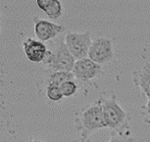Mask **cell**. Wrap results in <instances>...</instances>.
<instances>
[{"instance_id": "3957f363", "label": "cell", "mask_w": 150, "mask_h": 142, "mask_svg": "<svg viewBox=\"0 0 150 142\" xmlns=\"http://www.w3.org/2000/svg\"><path fill=\"white\" fill-rule=\"evenodd\" d=\"M98 101L102 106L107 129L117 130V132H122V129H127L128 126L127 113L118 104L114 95L101 96Z\"/></svg>"}, {"instance_id": "9a60e30c", "label": "cell", "mask_w": 150, "mask_h": 142, "mask_svg": "<svg viewBox=\"0 0 150 142\" xmlns=\"http://www.w3.org/2000/svg\"><path fill=\"white\" fill-rule=\"evenodd\" d=\"M143 117L145 119L146 123L150 124V97L148 98V101H147V103L145 106L143 107Z\"/></svg>"}, {"instance_id": "30bf717a", "label": "cell", "mask_w": 150, "mask_h": 142, "mask_svg": "<svg viewBox=\"0 0 150 142\" xmlns=\"http://www.w3.org/2000/svg\"><path fill=\"white\" fill-rule=\"evenodd\" d=\"M134 83L147 97H150V67L146 66L138 71L135 75Z\"/></svg>"}, {"instance_id": "ba28073f", "label": "cell", "mask_w": 150, "mask_h": 142, "mask_svg": "<svg viewBox=\"0 0 150 142\" xmlns=\"http://www.w3.org/2000/svg\"><path fill=\"white\" fill-rule=\"evenodd\" d=\"M23 46H24L25 54L30 61L35 63H41L44 60L47 49L42 41L29 37L24 41Z\"/></svg>"}, {"instance_id": "8fae6325", "label": "cell", "mask_w": 150, "mask_h": 142, "mask_svg": "<svg viewBox=\"0 0 150 142\" xmlns=\"http://www.w3.org/2000/svg\"><path fill=\"white\" fill-rule=\"evenodd\" d=\"M75 76L72 72H55L50 73L48 78V84H54L57 86H61L65 82L74 81Z\"/></svg>"}, {"instance_id": "5b68a950", "label": "cell", "mask_w": 150, "mask_h": 142, "mask_svg": "<svg viewBox=\"0 0 150 142\" xmlns=\"http://www.w3.org/2000/svg\"><path fill=\"white\" fill-rule=\"evenodd\" d=\"M113 44L110 39L99 37L91 42L88 51V58L96 64L103 65L108 63L113 59Z\"/></svg>"}, {"instance_id": "7a4b0ae2", "label": "cell", "mask_w": 150, "mask_h": 142, "mask_svg": "<svg viewBox=\"0 0 150 142\" xmlns=\"http://www.w3.org/2000/svg\"><path fill=\"white\" fill-rule=\"evenodd\" d=\"M42 65L47 67L50 73L55 72H73L75 67V57L68 49L65 41L59 40L55 51L47 50Z\"/></svg>"}, {"instance_id": "277c9868", "label": "cell", "mask_w": 150, "mask_h": 142, "mask_svg": "<svg viewBox=\"0 0 150 142\" xmlns=\"http://www.w3.org/2000/svg\"><path fill=\"white\" fill-rule=\"evenodd\" d=\"M91 42L89 32H68L65 37L68 49L77 61L88 57Z\"/></svg>"}, {"instance_id": "5bb4252c", "label": "cell", "mask_w": 150, "mask_h": 142, "mask_svg": "<svg viewBox=\"0 0 150 142\" xmlns=\"http://www.w3.org/2000/svg\"><path fill=\"white\" fill-rule=\"evenodd\" d=\"M134 138L131 137L128 133L124 132H116L114 133L108 142H134Z\"/></svg>"}, {"instance_id": "7c38bea8", "label": "cell", "mask_w": 150, "mask_h": 142, "mask_svg": "<svg viewBox=\"0 0 150 142\" xmlns=\"http://www.w3.org/2000/svg\"><path fill=\"white\" fill-rule=\"evenodd\" d=\"M46 95L47 97L52 101H59L63 97V93H62L61 87L57 86L54 84H48L46 88Z\"/></svg>"}, {"instance_id": "2e32d148", "label": "cell", "mask_w": 150, "mask_h": 142, "mask_svg": "<svg viewBox=\"0 0 150 142\" xmlns=\"http://www.w3.org/2000/svg\"><path fill=\"white\" fill-rule=\"evenodd\" d=\"M29 142H41V141H38V140H32V141H29Z\"/></svg>"}, {"instance_id": "8992f818", "label": "cell", "mask_w": 150, "mask_h": 142, "mask_svg": "<svg viewBox=\"0 0 150 142\" xmlns=\"http://www.w3.org/2000/svg\"><path fill=\"white\" fill-rule=\"evenodd\" d=\"M101 72H102V69L100 65L96 64L89 58H86L76 62L72 73L75 76V78L87 81L89 79L96 78Z\"/></svg>"}, {"instance_id": "9c48e42d", "label": "cell", "mask_w": 150, "mask_h": 142, "mask_svg": "<svg viewBox=\"0 0 150 142\" xmlns=\"http://www.w3.org/2000/svg\"><path fill=\"white\" fill-rule=\"evenodd\" d=\"M38 6L51 19H58L62 15L61 3L57 0H38Z\"/></svg>"}, {"instance_id": "52a82bcc", "label": "cell", "mask_w": 150, "mask_h": 142, "mask_svg": "<svg viewBox=\"0 0 150 142\" xmlns=\"http://www.w3.org/2000/svg\"><path fill=\"white\" fill-rule=\"evenodd\" d=\"M35 32L39 41H47L49 39L54 38L64 30L62 25L53 24L46 20L35 18Z\"/></svg>"}, {"instance_id": "e0dca14e", "label": "cell", "mask_w": 150, "mask_h": 142, "mask_svg": "<svg viewBox=\"0 0 150 142\" xmlns=\"http://www.w3.org/2000/svg\"><path fill=\"white\" fill-rule=\"evenodd\" d=\"M74 142H83V141H80V140H78V141H74Z\"/></svg>"}, {"instance_id": "4fadbf2b", "label": "cell", "mask_w": 150, "mask_h": 142, "mask_svg": "<svg viewBox=\"0 0 150 142\" xmlns=\"http://www.w3.org/2000/svg\"><path fill=\"white\" fill-rule=\"evenodd\" d=\"M60 87H61L62 93H63V96H65V97H70V96L75 94L76 91H77V85H76L74 81L65 82Z\"/></svg>"}, {"instance_id": "6da1fadb", "label": "cell", "mask_w": 150, "mask_h": 142, "mask_svg": "<svg viewBox=\"0 0 150 142\" xmlns=\"http://www.w3.org/2000/svg\"><path fill=\"white\" fill-rule=\"evenodd\" d=\"M76 127L83 138H86L90 132L94 130L107 129L100 102L97 100L95 103L91 104L77 114Z\"/></svg>"}]
</instances>
